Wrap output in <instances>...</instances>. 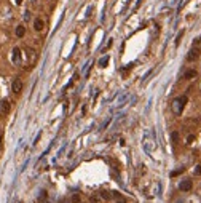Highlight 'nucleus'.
<instances>
[{"mask_svg": "<svg viewBox=\"0 0 201 203\" xmlns=\"http://www.w3.org/2000/svg\"><path fill=\"white\" fill-rule=\"evenodd\" d=\"M100 197L104 200H110L112 198V195H110V192H100Z\"/></svg>", "mask_w": 201, "mask_h": 203, "instance_id": "10", "label": "nucleus"}, {"mask_svg": "<svg viewBox=\"0 0 201 203\" xmlns=\"http://www.w3.org/2000/svg\"><path fill=\"white\" fill-rule=\"evenodd\" d=\"M72 202H73V203H80V202H81V198H80V195H78V194H75V195H72Z\"/></svg>", "mask_w": 201, "mask_h": 203, "instance_id": "11", "label": "nucleus"}, {"mask_svg": "<svg viewBox=\"0 0 201 203\" xmlns=\"http://www.w3.org/2000/svg\"><path fill=\"white\" fill-rule=\"evenodd\" d=\"M117 203H126V202H125V198H121V197H118V202H117Z\"/></svg>", "mask_w": 201, "mask_h": 203, "instance_id": "16", "label": "nucleus"}, {"mask_svg": "<svg viewBox=\"0 0 201 203\" xmlns=\"http://www.w3.org/2000/svg\"><path fill=\"white\" fill-rule=\"evenodd\" d=\"M184 35V31H181V34L177 35V40H176V45H179V42H181V37Z\"/></svg>", "mask_w": 201, "mask_h": 203, "instance_id": "13", "label": "nucleus"}, {"mask_svg": "<svg viewBox=\"0 0 201 203\" xmlns=\"http://www.w3.org/2000/svg\"><path fill=\"white\" fill-rule=\"evenodd\" d=\"M195 173H196V174H201V165H198V167H196V170H195Z\"/></svg>", "mask_w": 201, "mask_h": 203, "instance_id": "15", "label": "nucleus"}, {"mask_svg": "<svg viewBox=\"0 0 201 203\" xmlns=\"http://www.w3.org/2000/svg\"><path fill=\"white\" fill-rule=\"evenodd\" d=\"M24 34H26V29H24V26H18V27H16V35L21 38V37H24Z\"/></svg>", "mask_w": 201, "mask_h": 203, "instance_id": "6", "label": "nucleus"}, {"mask_svg": "<svg viewBox=\"0 0 201 203\" xmlns=\"http://www.w3.org/2000/svg\"><path fill=\"white\" fill-rule=\"evenodd\" d=\"M193 77H196V70H193V69H190V70H187L185 72V75H184V78H193Z\"/></svg>", "mask_w": 201, "mask_h": 203, "instance_id": "5", "label": "nucleus"}, {"mask_svg": "<svg viewBox=\"0 0 201 203\" xmlns=\"http://www.w3.org/2000/svg\"><path fill=\"white\" fill-rule=\"evenodd\" d=\"M182 171H184V168H181V170H177V171H173V173H171V176H177L179 173H182Z\"/></svg>", "mask_w": 201, "mask_h": 203, "instance_id": "14", "label": "nucleus"}, {"mask_svg": "<svg viewBox=\"0 0 201 203\" xmlns=\"http://www.w3.org/2000/svg\"><path fill=\"white\" fill-rule=\"evenodd\" d=\"M16 3H18V5H21V3H22V0H16Z\"/></svg>", "mask_w": 201, "mask_h": 203, "instance_id": "17", "label": "nucleus"}, {"mask_svg": "<svg viewBox=\"0 0 201 203\" xmlns=\"http://www.w3.org/2000/svg\"><path fill=\"white\" fill-rule=\"evenodd\" d=\"M107 64H109V56H104L99 59V67H107Z\"/></svg>", "mask_w": 201, "mask_h": 203, "instance_id": "7", "label": "nucleus"}, {"mask_svg": "<svg viewBox=\"0 0 201 203\" xmlns=\"http://www.w3.org/2000/svg\"><path fill=\"white\" fill-rule=\"evenodd\" d=\"M0 142H2V134H0Z\"/></svg>", "mask_w": 201, "mask_h": 203, "instance_id": "18", "label": "nucleus"}, {"mask_svg": "<svg viewBox=\"0 0 201 203\" xmlns=\"http://www.w3.org/2000/svg\"><path fill=\"white\" fill-rule=\"evenodd\" d=\"M192 181H190V179H184V181H182L181 184H179V189H181V190H184V192H188L190 189H192Z\"/></svg>", "mask_w": 201, "mask_h": 203, "instance_id": "2", "label": "nucleus"}, {"mask_svg": "<svg viewBox=\"0 0 201 203\" xmlns=\"http://www.w3.org/2000/svg\"><path fill=\"white\" fill-rule=\"evenodd\" d=\"M187 102V98L182 96V98H177V99H174L173 104H171V107H173V112L176 115H181L182 109H184V104Z\"/></svg>", "mask_w": 201, "mask_h": 203, "instance_id": "1", "label": "nucleus"}, {"mask_svg": "<svg viewBox=\"0 0 201 203\" xmlns=\"http://www.w3.org/2000/svg\"><path fill=\"white\" fill-rule=\"evenodd\" d=\"M13 91L16 94H19L22 91V82H21V78H16V80L13 82Z\"/></svg>", "mask_w": 201, "mask_h": 203, "instance_id": "3", "label": "nucleus"}, {"mask_svg": "<svg viewBox=\"0 0 201 203\" xmlns=\"http://www.w3.org/2000/svg\"><path fill=\"white\" fill-rule=\"evenodd\" d=\"M43 21L40 19V18H37L35 21H34V27H35V31H43Z\"/></svg>", "mask_w": 201, "mask_h": 203, "instance_id": "4", "label": "nucleus"}, {"mask_svg": "<svg viewBox=\"0 0 201 203\" xmlns=\"http://www.w3.org/2000/svg\"><path fill=\"white\" fill-rule=\"evenodd\" d=\"M171 138H173L174 142H177V141H179V133H177V131H174V133L171 134Z\"/></svg>", "mask_w": 201, "mask_h": 203, "instance_id": "12", "label": "nucleus"}, {"mask_svg": "<svg viewBox=\"0 0 201 203\" xmlns=\"http://www.w3.org/2000/svg\"><path fill=\"white\" fill-rule=\"evenodd\" d=\"M196 58H198V50H192L188 53V61H195Z\"/></svg>", "mask_w": 201, "mask_h": 203, "instance_id": "9", "label": "nucleus"}, {"mask_svg": "<svg viewBox=\"0 0 201 203\" xmlns=\"http://www.w3.org/2000/svg\"><path fill=\"white\" fill-rule=\"evenodd\" d=\"M13 53H15V54H13V61L18 62V61H19V58H21V51H19V48H15V50H13Z\"/></svg>", "mask_w": 201, "mask_h": 203, "instance_id": "8", "label": "nucleus"}]
</instances>
